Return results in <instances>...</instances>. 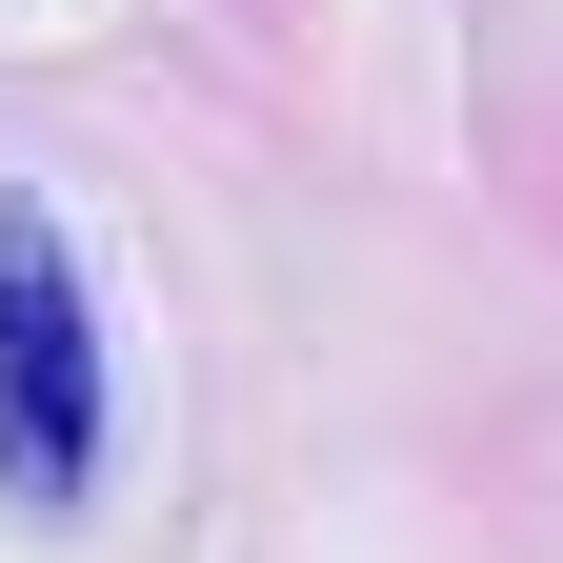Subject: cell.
<instances>
[{
    "mask_svg": "<svg viewBox=\"0 0 563 563\" xmlns=\"http://www.w3.org/2000/svg\"><path fill=\"white\" fill-rule=\"evenodd\" d=\"M81 483H101V302L41 201H0V504L60 523Z\"/></svg>",
    "mask_w": 563,
    "mask_h": 563,
    "instance_id": "obj_1",
    "label": "cell"
}]
</instances>
